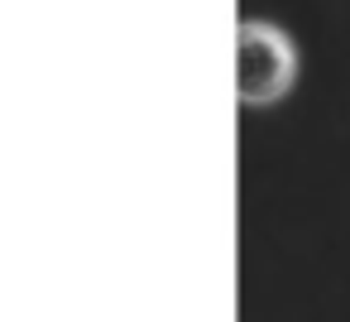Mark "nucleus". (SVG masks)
Here are the masks:
<instances>
[{
	"mask_svg": "<svg viewBox=\"0 0 350 322\" xmlns=\"http://www.w3.org/2000/svg\"><path fill=\"white\" fill-rule=\"evenodd\" d=\"M297 82V49L269 20H245L235 34V92L240 106L264 111L278 106Z\"/></svg>",
	"mask_w": 350,
	"mask_h": 322,
	"instance_id": "nucleus-1",
	"label": "nucleus"
}]
</instances>
